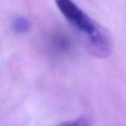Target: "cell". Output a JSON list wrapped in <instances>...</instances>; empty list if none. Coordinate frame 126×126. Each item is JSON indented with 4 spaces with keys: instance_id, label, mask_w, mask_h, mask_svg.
Here are the masks:
<instances>
[{
    "instance_id": "obj_1",
    "label": "cell",
    "mask_w": 126,
    "mask_h": 126,
    "mask_svg": "<svg viewBox=\"0 0 126 126\" xmlns=\"http://www.w3.org/2000/svg\"><path fill=\"white\" fill-rule=\"evenodd\" d=\"M55 4L93 55L98 58H106L110 55L111 40L105 29L92 19L73 0H55Z\"/></svg>"
},
{
    "instance_id": "obj_2",
    "label": "cell",
    "mask_w": 126,
    "mask_h": 126,
    "mask_svg": "<svg viewBox=\"0 0 126 126\" xmlns=\"http://www.w3.org/2000/svg\"><path fill=\"white\" fill-rule=\"evenodd\" d=\"M30 20L23 16H17L13 18L11 22V28L14 33L17 35H23L30 31Z\"/></svg>"
},
{
    "instance_id": "obj_3",
    "label": "cell",
    "mask_w": 126,
    "mask_h": 126,
    "mask_svg": "<svg viewBox=\"0 0 126 126\" xmlns=\"http://www.w3.org/2000/svg\"><path fill=\"white\" fill-rule=\"evenodd\" d=\"M53 47L60 52H65L70 47V42L64 35H57L53 39Z\"/></svg>"
},
{
    "instance_id": "obj_4",
    "label": "cell",
    "mask_w": 126,
    "mask_h": 126,
    "mask_svg": "<svg viewBox=\"0 0 126 126\" xmlns=\"http://www.w3.org/2000/svg\"><path fill=\"white\" fill-rule=\"evenodd\" d=\"M59 126H90V123L86 117H79L77 119L62 123Z\"/></svg>"
}]
</instances>
